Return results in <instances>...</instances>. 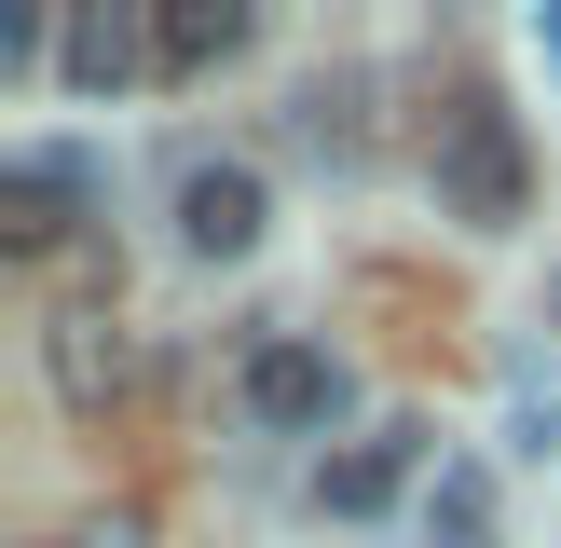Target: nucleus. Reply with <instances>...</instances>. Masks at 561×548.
<instances>
[{
  "mask_svg": "<svg viewBox=\"0 0 561 548\" xmlns=\"http://www.w3.org/2000/svg\"><path fill=\"white\" fill-rule=\"evenodd\" d=\"M247 411H261V425H329V411H343V356L329 343H261L247 356Z\"/></svg>",
  "mask_w": 561,
  "mask_h": 548,
  "instance_id": "obj_5",
  "label": "nucleus"
},
{
  "mask_svg": "<svg viewBox=\"0 0 561 548\" xmlns=\"http://www.w3.org/2000/svg\"><path fill=\"white\" fill-rule=\"evenodd\" d=\"M520 192H535V164H520V124L493 96H453L438 110V206L466 219V233H507Z\"/></svg>",
  "mask_w": 561,
  "mask_h": 548,
  "instance_id": "obj_1",
  "label": "nucleus"
},
{
  "mask_svg": "<svg viewBox=\"0 0 561 548\" xmlns=\"http://www.w3.org/2000/svg\"><path fill=\"white\" fill-rule=\"evenodd\" d=\"M42 370H55L69 411H110L137 384V343H124V316H96V301H55L42 316Z\"/></svg>",
  "mask_w": 561,
  "mask_h": 548,
  "instance_id": "obj_3",
  "label": "nucleus"
},
{
  "mask_svg": "<svg viewBox=\"0 0 561 548\" xmlns=\"http://www.w3.org/2000/svg\"><path fill=\"white\" fill-rule=\"evenodd\" d=\"M69 548H137V521H96V535H69Z\"/></svg>",
  "mask_w": 561,
  "mask_h": 548,
  "instance_id": "obj_10",
  "label": "nucleus"
},
{
  "mask_svg": "<svg viewBox=\"0 0 561 548\" xmlns=\"http://www.w3.org/2000/svg\"><path fill=\"white\" fill-rule=\"evenodd\" d=\"M411 453H425V438H411V425H383V438H356V453L343 466H329V507H343V521H370V507H398V480H411Z\"/></svg>",
  "mask_w": 561,
  "mask_h": 548,
  "instance_id": "obj_8",
  "label": "nucleus"
},
{
  "mask_svg": "<svg viewBox=\"0 0 561 548\" xmlns=\"http://www.w3.org/2000/svg\"><path fill=\"white\" fill-rule=\"evenodd\" d=\"M247 0H164L151 14V69H219V55H247Z\"/></svg>",
  "mask_w": 561,
  "mask_h": 548,
  "instance_id": "obj_6",
  "label": "nucleus"
},
{
  "mask_svg": "<svg viewBox=\"0 0 561 548\" xmlns=\"http://www.w3.org/2000/svg\"><path fill=\"white\" fill-rule=\"evenodd\" d=\"M69 206H82V164L69 151H14V164H0V247H14V261L69 247Z\"/></svg>",
  "mask_w": 561,
  "mask_h": 548,
  "instance_id": "obj_4",
  "label": "nucleus"
},
{
  "mask_svg": "<svg viewBox=\"0 0 561 548\" xmlns=\"http://www.w3.org/2000/svg\"><path fill=\"white\" fill-rule=\"evenodd\" d=\"M548 316H561V274H548Z\"/></svg>",
  "mask_w": 561,
  "mask_h": 548,
  "instance_id": "obj_11",
  "label": "nucleus"
},
{
  "mask_svg": "<svg viewBox=\"0 0 561 548\" xmlns=\"http://www.w3.org/2000/svg\"><path fill=\"white\" fill-rule=\"evenodd\" d=\"M425 535H438V548H493V466H480V453H453V466L425 480Z\"/></svg>",
  "mask_w": 561,
  "mask_h": 548,
  "instance_id": "obj_9",
  "label": "nucleus"
},
{
  "mask_svg": "<svg viewBox=\"0 0 561 548\" xmlns=\"http://www.w3.org/2000/svg\"><path fill=\"white\" fill-rule=\"evenodd\" d=\"M261 164H233V151H192L179 164V247L192 261H247V247H261Z\"/></svg>",
  "mask_w": 561,
  "mask_h": 548,
  "instance_id": "obj_2",
  "label": "nucleus"
},
{
  "mask_svg": "<svg viewBox=\"0 0 561 548\" xmlns=\"http://www.w3.org/2000/svg\"><path fill=\"white\" fill-rule=\"evenodd\" d=\"M55 55H69L82 96H110V82L151 69V14H69V42H55Z\"/></svg>",
  "mask_w": 561,
  "mask_h": 548,
  "instance_id": "obj_7",
  "label": "nucleus"
}]
</instances>
